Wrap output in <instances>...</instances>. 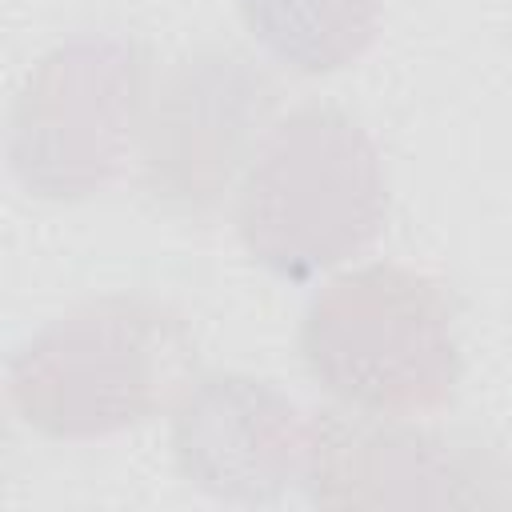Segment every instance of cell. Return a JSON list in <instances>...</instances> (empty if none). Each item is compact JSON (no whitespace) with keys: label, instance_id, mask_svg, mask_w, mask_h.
Listing matches in <instances>:
<instances>
[{"label":"cell","instance_id":"6da1fadb","mask_svg":"<svg viewBox=\"0 0 512 512\" xmlns=\"http://www.w3.org/2000/svg\"><path fill=\"white\" fill-rule=\"evenodd\" d=\"M196 344L176 308L112 292L52 316L8 356V404L48 440H100L176 404L196 380Z\"/></svg>","mask_w":512,"mask_h":512},{"label":"cell","instance_id":"7a4b0ae2","mask_svg":"<svg viewBox=\"0 0 512 512\" xmlns=\"http://www.w3.org/2000/svg\"><path fill=\"white\" fill-rule=\"evenodd\" d=\"M384 164L336 104H300L252 148L236 192L244 252L280 280H312L360 256L384 228Z\"/></svg>","mask_w":512,"mask_h":512},{"label":"cell","instance_id":"3957f363","mask_svg":"<svg viewBox=\"0 0 512 512\" xmlns=\"http://www.w3.org/2000/svg\"><path fill=\"white\" fill-rule=\"evenodd\" d=\"M296 348L328 396L368 416L440 412L464 372L444 288L392 260L332 276L308 300Z\"/></svg>","mask_w":512,"mask_h":512},{"label":"cell","instance_id":"277c9868","mask_svg":"<svg viewBox=\"0 0 512 512\" xmlns=\"http://www.w3.org/2000/svg\"><path fill=\"white\" fill-rule=\"evenodd\" d=\"M148 60L132 36L76 32L24 80L8 116V168L32 196L84 200L124 164L144 128Z\"/></svg>","mask_w":512,"mask_h":512},{"label":"cell","instance_id":"5b68a950","mask_svg":"<svg viewBox=\"0 0 512 512\" xmlns=\"http://www.w3.org/2000/svg\"><path fill=\"white\" fill-rule=\"evenodd\" d=\"M272 80L232 48L180 56L156 88L144 136V192L176 216H204L220 204L256 124L272 108Z\"/></svg>","mask_w":512,"mask_h":512},{"label":"cell","instance_id":"8992f818","mask_svg":"<svg viewBox=\"0 0 512 512\" xmlns=\"http://www.w3.org/2000/svg\"><path fill=\"white\" fill-rule=\"evenodd\" d=\"M484 444L400 416L320 412L304 492L324 508H492L512 496Z\"/></svg>","mask_w":512,"mask_h":512},{"label":"cell","instance_id":"52a82bcc","mask_svg":"<svg viewBox=\"0 0 512 512\" xmlns=\"http://www.w3.org/2000/svg\"><path fill=\"white\" fill-rule=\"evenodd\" d=\"M316 416L244 372L196 376L172 408L180 476L228 504H272L304 484Z\"/></svg>","mask_w":512,"mask_h":512},{"label":"cell","instance_id":"ba28073f","mask_svg":"<svg viewBox=\"0 0 512 512\" xmlns=\"http://www.w3.org/2000/svg\"><path fill=\"white\" fill-rule=\"evenodd\" d=\"M236 8L272 60L320 76L368 52L384 0H236Z\"/></svg>","mask_w":512,"mask_h":512}]
</instances>
